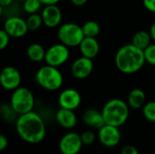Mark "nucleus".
Here are the masks:
<instances>
[{
	"instance_id": "obj_1",
	"label": "nucleus",
	"mask_w": 155,
	"mask_h": 154,
	"mask_svg": "<svg viewBox=\"0 0 155 154\" xmlns=\"http://www.w3.org/2000/svg\"><path fill=\"white\" fill-rule=\"evenodd\" d=\"M15 127L20 138L28 143H39L45 137L46 128L45 122L38 113L33 111L18 115Z\"/></svg>"
},
{
	"instance_id": "obj_2",
	"label": "nucleus",
	"mask_w": 155,
	"mask_h": 154,
	"mask_svg": "<svg viewBox=\"0 0 155 154\" xmlns=\"http://www.w3.org/2000/svg\"><path fill=\"white\" fill-rule=\"evenodd\" d=\"M114 61L117 69L126 74L137 73L146 62L143 50L133 44H128L119 48L116 52Z\"/></svg>"
},
{
	"instance_id": "obj_3",
	"label": "nucleus",
	"mask_w": 155,
	"mask_h": 154,
	"mask_svg": "<svg viewBox=\"0 0 155 154\" xmlns=\"http://www.w3.org/2000/svg\"><path fill=\"white\" fill-rule=\"evenodd\" d=\"M130 106L127 102L119 98H114L105 103L102 113L105 124L120 127L126 123L129 117Z\"/></svg>"
},
{
	"instance_id": "obj_4",
	"label": "nucleus",
	"mask_w": 155,
	"mask_h": 154,
	"mask_svg": "<svg viewBox=\"0 0 155 154\" xmlns=\"http://www.w3.org/2000/svg\"><path fill=\"white\" fill-rule=\"evenodd\" d=\"M35 82L45 90L54 92L61 88L64 77L58 67L45 64L37 70L35 74Z\"/></svg>"
},
{
	"instance_id": "obj_5",
	"label": "nucleus",
	"mask_w": 155,
	"mask_h": 154,
	"mask_svg": "<svg viewBox=\"0 0 155 154\" xmlns=\"http://www.w3.org/2000/svg\"><path fill=\"white\" fill-rule=\"evenodd\" d=\"M10 105L18 114L32 112L35 106V96L26 87L20 86L13 91L10 97Z\"/></svg>"
},
{
	"instance_id": "obj_6",
	"label": "nucleus",
	"mask_w": 155,
	"mask_h": 154,
	"mask_svg": "<svg viewBox=\"0 0 155 154\" xmlns=\"http://www.w3.org/2000/svg\"><path fill=\"white\" fill-rule=\"evenodd\" d=\"M57 36L60 43L68 47L79 46L84 38L82 26L75 23H64L61 25L57 31Z\"/></svg>"
},
{
	"instance_id": "obj_7",
	"label": "nucleus",
	"mask_w": 155,
	"mask_h": 154,
	"mask_svg": "<svg viewBox=\"0 0 155 154\" xmlns=\"http://www.w3.org/2000/svg\"><path fill=\"white\" fill-rule=\"evenodd\" d=\"M69 56L70 52L68 46L62 43L54 44L46 50L45 62L46 64L59 67L68 61Z\"/></svg>"
},
{
	"instance_id": "obj_8",
	"label": "nucleus",
	"mask_w": 155,
	"mask_h": 154,
	"mask_svg": "<svg viewBox=\"0 0 155 154\" xmlns=\"http://www.w3.org/2000/svg\"><path fill=\"white\" fill-rule=\"evenodd\" d=\"M11 37L21 38L25 36L29 31L26 20L17 15H12L6 18L3 28Z\"/></svg>"
},
{
	"instance_id": "obj_9",
	"label": "nucleus",
	"mask_w": 155,
	"mask_h": 154,
	"mask_svg": "<svg viewBox=\"0 0 155 154\" xmlns=\"http://www.w3.org/2000/svg\"><path fill=\"white\" fill-rule=\"evenodd\" d=\"M22 81L21 74L14 66H5L0 73V84L5 90L14 91L20 87Z\"/></svg>"
},
{
	"instance_id": "obj_10",
	"label": "nucleus",
	"mask_w": 155,
	"mask_h": 154,
	"mask_svg": "<svg viewBox=\"0 0 155 154\" xmlns=\"http://www.w3.org/2000/svg\"><path fill=\"white\" fill-rule=\"evenodd\" d=\"M84 143L81 134L71 132L64 134L59 143V150L62 154H78Z\"/></svg>"
},
{
	"instance_id": "obj_11",
	"label": "nucleus",
	"mask_w": 155,
	"mask_h": 154,
	"mask_svg": "<svg viewBox=\"0 0 155 154\" xmlns=\"http://www.w3.org/2000/svg\"><path fill=\"white\" fill-rule=\"evenodd\" d=\"M98 139L105 147L112 148L118 145L121 141V132L119 127L104 124L98 130Z\"/></svg>"
},
{
	"instance_id": "obj_12",
	"label": "nucleus",
	"mask_w": 155,
	"mask_h": 154,
	"mask_svg": "<svg viewBox=\"0 0 155 154\" xmlns=\"http://www.w3.org/2000/svg\"><path fill=\"white\" fill-rule=\"evenodd\" d=\"M93 70H94L93 59H90L83 55L76 58L71 66V73L73 76L79 80L85 79L88 76H90Z\"/></svg>"
},
{
	"instance_id": "obj_13",
	"label": "nucleus",
	"mask_w": 155,
	"mask_h": 154,
	"mask_svg": "<svg viewBox=\"0 0 155 154\" xmlns=\"http://www.w3.org/2000/svg\"><path fill=\"white\" fill-rule=\"evenodd\" d=\"M82 102L80 93L73 88H67L63 90L58 96V103L61 108L69 109L74 111L77 109Z\"/></svg>"
},
{
	"instance_id": "obj_14",
	"label": "nucleus",
	"mask_w": 155,
	"mask_h": 154,
	"mask_svg": "<svg viewBox=\"0 0 155 154\" xmlns=\"http://www.w3.org/2000/svg\"><path fill=\"white\" fill-rule=\"evenodd\" d=\"M44 25L49 28H54L60 25L62 21V12L57 5H45L41 13Z\"/></svg>"
},
{
	"instance_id": "obj_15",
	"label": "nucleus",
	"mask_w": 155,
	"mask_h": 154,
	"mask_svg": "<svg viewBox=\"0 0 155 154\" xmlns=\"http://www.w3.org/2000/svg\"><path fill=\"white\" fill-rule=\"evenodd\" d=\"M55 120L60 126L65 129H72L77 123V117L74 112L61 107L55 113Z\"/></svg>"
},
{
	"instance_id": "obj_16",
	"label": "nucleus",
	"mask_w": 155,
	"mask_h": 154,
	"mask_svg": "<svg viewBox=\"0 0 155 154\" xmlns=\"http://www.w3.org/2000/svg\"><path fill=\"white\" fill-rule=\"evenodd\" d=\"M80 52L83 56L94 59L97 56L100 51V45L95 37H85L79 45Z\"/></svg>"
},
{
	"instance_id": "obj_17",
	"label": "nucleus",
	"mask_w": 155,
	"mask_h": 154,
	"mask_svg": "<svg viewBox=\"0 0 155 154\" xmlns=\"http://www.w3.org/2000/svg\"><path fill=\"white\" fill-rule=\"evenodd\" d=\"M83 122L85 125L96 130L101 129L105 124L102 112L95 109L86 110L83 114Z\"/></svg>"
},
{
	"instance_id": "obj_18",
	"label": "nucleus",
	"mask_w": 155,
	"mask_h": 154,
	"mask_svg": "<svg viewBox=\"0 0 155 154\" xmlns=\"http://www.w3.org/2000/svg\"><path fill=\"white\" fill-rule=\"evenodd\" d=\"M127 103L130 108L133 109H141L146 103V95L145 93L140 88L133 89L127 97Z\"/></svg>"
},
{
	"instance_id": "obj_19",
	"label": "nucleus",
	"mask_w": 155,
	"mask_h": 154,
	"mask_svg": "<svg viewBox=\"0 0 155 154\" xmlns=\"http://www.w3.org/2000/svg\"><path fill=\"white\" fill-rule=\"evenodd\" d=\"M45 53L46 50L45 49V47L37 43L31 44L26 49L27 57L35 63H39L44 61L45 57Z\"/></svg>"
},
{
	"instance_id": "obj_20",
	"label": "nucleus",
	"mask_w": 155,
	"mask_h": 154,
	"mask_svg": "<svg viewBox=\"0 0 155 154\" xmlns=\"http://www.w3.org/2000/svg\"><path fill=\"white\" fill-rule=\"evenodd\" d=\"M152 39L153 38L150 32L140 30L134 34L132 39V44L142 50H145L152 44L151 43Z\"/></svg>"
},
{
	"instance_id": "obj_21",
	"label": "nucleus",
	"mask_w": 155,
	"mask_h": 154,
	"mask_svg": "<svg viewBox=\"0 0 155 154\" xmlns=\"http://www.w3.org/2000/svg\"><path fill=\"white\" fill-rule=\"evenodd\" d=\"M83 32L85 37H96L100 33V25L96 21L89 20L86 21L83 25Z\"/></svg>"
},
{
	"instance_id": "obj_22",
	"label": "nucleus",
	"mask_w": 155,
	"mask_h": 154,
	"mask_svg": "<svg viewBox=\"0 0 155 154\" xmlns=\"http://www.w3.org/2000/svg\"><path fill=\"white\" fill-rule=\"evenodd\" d=\"M26 24H27L29 31H35L39 29L41 25L44 24L42 15L37 13L29 15L26 18Z\"/></svg>"
},
{
	"instance_id": "obj_23",
	"label": "nucleus",
	"mask_w": 155,
	"mask_h": 154,
	"mask_svg": "<svg viewBox=\"0 0 155 154\" xmlns=\"http://www.w3.org/2000/svg\"><path fill=\"white\" fill-rule=\"evenodd\" d=\"M43 4L39 0H25L23 2V9L28 15L37 13Z\"/></svg>"
},
{
	"instance_id": "obj_24",
	"label": "nucleus",
	"mask_w": 155,
	"mask_h": 154,
	"mask_svg": "<svg viewBox=\"0 0 155 154\" xmlns=\"http://www.w3.org/2000/svg\"><path fill=\"white\" fill-rule=\"evenodd\" d=\"M143 113L146 120L151 123H155V102H147L143 107Z\"/></svg>"
},
{
	"instance_id": "obj_25",
	"label": "nucleus",
	"mask_w": 155,
	"mask_h": 154,
	"mask_svg": "<svg viewBox=\"0 0 155 154\" xmlns=\"http://www.w3.org/2000/svg\"><path fill=\"white\" fill-rule=\"evenodd\" d=\"M146 63L155 66V44H151L145 50H143Z\"/></svg>"
},
{
	"instance_id": "obj_26",
	"label": "nucleus",
	"mask_w": 155,
	"mask_h": 154,
	"mask_svg": "<svg viewBox=\"0 0 155 154\" xmlns=\"http://www.w3.org/2000/svg\"><path fill=\"white\" fill-rule=\"evenodd\" d=\"M81 138H82V142H83L84 145H91L94 143L96 136L94 132L85 131L81 134Z\"/></svg>"
},
{
	"instance_id": "obj_27",
	"label": "nucleus",
	"mask_w": 155,
	"mask_h": 154,
	"mask_svg": "<svg viewBox=\"0 0 155 154\" xmlns=\"http://www.w3.org/2000/svg\"><path fill=\"white\" fill-rule=\"evenodd\" d=\"M10 38L11 36L4 29L0 31V49L1 50H4L5 47H7V45L9 44Z\"/></svg>"
},
{
	"instance_id": "obj_28",
	"label": "nucleus",
	"mask_w": 155,
	"mask_h": 154,
	"mask_svg": "<svg viewBox=\"0 0 155 154\" xmlns=\"http://www.w3.org/2000/svg\"><path fill=\"white\" fill-rule=\"evenodd\" d=\"M121 154H139L138 150L133 146V145H126L124 146L122 151H121Z\"/></svg>"
},
{
	"instance_id": "obj_29",
	"label": "nucleus",
	"mask_w": 155,
	"mask_h": 154,
	"mask_svg": "<svg viewBox=\"0 0 155 154\" xmlns=\"http://www.w3.org/2000/svg\"><path fill=\"white\" fill-rule=\"evenodd\" d=\"M143 5L148 11L155 13V0H143Z\"/></svg>"
},
{
	"instance_id": "obj_30",
	"label": "nucleus",
	"mask_w": 155,
	"mask_h": 154,
	"mask_svg": "<svg viewBox=\"0 0 155 154\" xmlns=\"http://www.w3.org/2000/svg\"><path fill=\"white\" fill-rule=\"evenodd\" d=\"M7 146H8L7 138L4 134H1L0 135V151H4Z\"/></svg>"
},
{
	"instance_id": "obj_31",
	"label": "nucleus",
	"mask_w": 155,
	"mask_h": 154,
	"mask_svg": "<svg viewBox=\"0 0 155 154\" xmlns=\"http://www.w3.org/2000/svg\"><path fill=\"white\" fill-rule=\"evenodd\" d=\"M44 5H57L60 0H39Z\"/></svg>"
},
{
	"instance_id": "obj_32",
	"label": "nucleus",
	"mask_w": 155,
	"mask_h": 154,
	"mask_svg": "<svg viewBox=\"0 0 155 154\" xmlns=\"http://www.w3.org/2000/svg\"><path fill=\"white\" fill-rule=\"evenodd\" d=\"M14 0H0V5L1 7H8L13 4Z\"/></svg>"
},
{
	"instance_id": "obj_33",
	"label": "nucleus",
	"mask_w": 155,
	"mask_h": 154,
	"mask_svg": "<svg viewBox=\"0 0 155 154\" xmlns=\"http://www.w3.org/2000/svg\"><path fill=\"white\" fill-rule=\"evenodd\" d=\"M87 1H88V0H71L72 4H74V5H76V6H82V5H84V4H86Z\"/></svg>"
},
{
	"instance_id": "obj_34",
	"label": "nucleus",
	"mask_w": 155,
	"mask_h": 154,
	"mask_svg": "<svg viewBox=\"0 0 155 154\" xmlns=\"http://www.w3.org/2000/svg\"><path fill=\"white\" fill-rule=\"evenodd\" d=\"M150 34H151V35H152V38H153V40L155 42V22L152 25V26H151V28H150Z\"/></svg>"
},
{
	"instance_id": "obj_35",
	"label": "nucleus",
	"mask_w": 155,
	"mask_h": 154,
	"mask_svg": "<svg viewBox=\"0 0 155 154\" xmlns=\"http://www.w3.org/2000/svg\"><path fill=\"white\" fill-rule=\"evenodd\" d=\"M16 1H19V2H24V1H25V0H16Z\"/></svg>"
}]
</instances>
